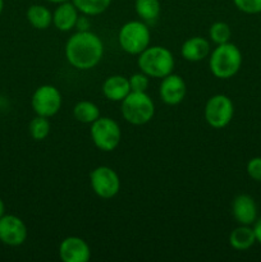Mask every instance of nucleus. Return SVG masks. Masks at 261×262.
<instances>
[{
	"label": "nucleus",
	"instance_id": "27",
	"mask_svg": "<svg viewBox=\"0 0 261 262\" xmlns=\"http://www.w3.org/2000/svg\"><path fill=\"white\" fill-rule=\"evenodd\" d=\"M76 27L78 28V31H90V20H89V15H79L78 20H77Z\"/></svg>",
	"mask_w": 261,
	"mask_h": 262
},
{
	"label": "nucleus",
	"instance_id": "20",
	"mask_svg": "<svg viewBox=\"0 0 261 262\" xmlns=\"http://www.w3.org/2000/svg\"><path fill=\"white\" fill-rule=\"evenodd\" d=\"M135 10L141 20L154 22L160 15V0H135Z\"/></svg>",
	"mask_w": 261,
	"mask_h": 262
},
{
	"label": "nucleus",
	"instance_id": "30",
	"mask_svg": "<svg viewBox=\"0 0 261 262\" xmlns=\"http://www.w3.org/2000/svg\"><path fill=\"white\" fill-rule=\"evenodd\" d=\"M48 2L53 3V4H60V3H66V2H71V0H48Z\"/></svg>",
	"mask_w": 261,
	"mask_h": 262
},
{
	"label": "nucleus",
	"instance_id": "28",
	"mask_svg": "<svg viewBox=\"0 0 261 262\" xmlns=\"http://www.w3.org/2000/svg\"><path fill=\"white\" fill-rule=\"evenodd\" d=\"M253 230H255V235H256V242L258 245H261V216L257 217V220L253 224Z\"/></svg>",
	"mask_w": 261,
	"mask_h": 262
},
{
	"label": "nucleus",
	"instance_id": "29",
	"mask_svg": "<svg viewBox=\"0 0 261 262\" xmlns=\"http://www.w3.org/2000/svg\"><path fill=\"white\" fill-rule=\"evenodd\" d=\"M4 215H5V205H4V201L0 199V217H3Z\"/></svg>",
	"mask_w": 261,
	"mask_h": 262
},
{
	"label": "nucleus",
	"instance_id": "2",
	"mask_svg": "<svg viewBox=\"0 0 261 262\" xmlns=\"http://www.w3.org/2000/svg\"><path fill=\"white\" fill-rule=\"evenodd\" d=\"M209 67L216 78L228 79L240 72L242 67V53L234 43H222L210 53Z\"/></svg>",
	"mask_w": 261,
	"mask_h": 262
},
{
	"label": "nucleus",
	"instance_id": "8",
	"mask_svg": "<svg viewBox=\"0 0 261 262\" xmlns=\"http://www.w3.org/2000/svg\"><path fill=\"white\" fill-rule=\"evenodd\" d=\"M90 184L97 197L104 200L113 199L120 191V178L110 166L100 165L90 174Z\"/></svg>",
	"mask_w": 261,
	"mask_h": 262
},
{
	"label": "nucleus",
	"instance_id": "17",
	"mask_svg": "<svg viewBox=\"0 0 261 262\" xmlns=\"http://www.w3.org/2000/svg\"><path fill=\"white\" fill-rule=\"evenodd\" d=\"M256 243L255 230L251 225H241L234 228L229 234L230 247L237 251H246Z\"/></svg>",
	"mask_w": 261,
	"mask_h": 262
},
{
	"label": "nucleus",
	"instance_id": "9",
	"mask_svg": "<svg viewBox=\"0 0 261 262\" xmlns=\"http://www.w3.org/2000/svg\"><path fill=\"white\" fill-rule=\"evenodd\" d=\"M61 101V95L55 86L42 84L33 92L31 105L36 115L50 118L60 110Z\"/></svg>",
	"mask_w": 261,
	"mask_h": 262
},
{
	"label": "nucleus",
	"instance_id": "1",
	"mask_svg": "<svg viewBox=\"0 0 261 262\" xmlns=\"http://www.w3.org/2000/svg\"><path fill=\"white\" fill-rule=\"evenodd\" d=\"M64 53L73 68L89 71L101 61L104 43L101 38L91 31H77L67 41Z\"/></svg>",
	"mask_w": 261,
	"mask_h": 262
},
{
	"label": "nucleus",
	"instance_id": "31",
	"mask_svg": "<svg viewBox=\"0 0 261 262\" xmlns=\"http://www.w3.org/2000/svg\"><path fill=\"white\" fill-rule=\"evenodd\" d=\"M3 9H4V0H0V14L3 13Z\"/></svg>",
	"mask_w": 261,
	"mask_h": 262
},
{
	"label": "nucleus",
	"instance_id": "13",
	"mask_svg": "<svg viewBox=\"0 0 261 262\" xmlns=\"http://www.w3.org/2000/svg\"><path fill=\"white\" fill-rule=\"evenodd\" d=\"M232 214L241 225H253L257 220V205L250 194H238L232 202Z\"/></svg>",
	"mask_w": 261,
	"mask_h": 262
},
{
	"label": "nucleus",
	"instance_id": "12",
	"mask_svg": "<svg viewBox=\"0 0 261 262\" xmlns=\"http://www.w3.org/2000/svg\"><path fill=\"white\" fill-rule=\"evenodd\" d=\"M187 86L184 79L179 74L170 73L161 79L159 87L160 99L168 105H178L184 100Z\"/></svg>",
	"mask_w": 261,
	"mask_h": 262
},
{
	"label": "nucleus",
	"instance_id": "21",
	"mask_svg": "<svg viewBox=\"0 0 261 262\" xmlns=\"http://www.w3.org/2000/svg\"><path fill=\"white\" fill-rule=\"evenodd\" d=\"M81 14L94 17L104 13L112 5L113 0H72Z\"/></svg>",
	"mask_w": 261,
	"mask_h": 262
},
{
	"label": "nucleus",
	"instance_id": "15",
	"mask_svg": "<svg viewBox=\"0 0 261 262\" xmlns=\"http://www.w3.org/2000/svg\"><path fill=\"white\" fill-rule=\"evenodd\" d=\"M210 53H211L210 42L206 38L200 37V36H194L186 40L181 48V54L184 60L192 61V63L204 60L210 55Z\"/></svg>",
	"mask_w": 261,
	"mask_h": 262
},
{
	"label": "nucleus",
	"instance_id": "19",
	"mask_svg": "<svg viewBox=\"0 0 261 262\" xmlns=\"http://www.w3.org/2000/svg\"><path fill=\"white\" fill-rule=\"evenodd\" d=\"M74 119L78 120L83 124H92L96 119L100 118V109L96 104L92 101H78L73 107Z\"/></svg>",
	"mask_w": 261,
	"mask_h": 262
},
{
	"label": "nucleus",
	"instance_id": "24",
	"mask_svg": "<svg viewBox=\"0 0 261 262\" xmlns=\"http://www.w3.org/2000/svg\"><path fill=\"white\" fill-rule=\"evenodd\" d=\"M130 86V91L133 92H146L150 84V77L145 74L143 72H138V73L132 74L128 78Z\"/></svg>",
	"mask_w": 261,
	"mask_h": 262
},
{
	"label": "nucleus",
	"instance_id": "4",
	"mask_svg": "<svg viewBox=\"0 0 261 262\" xmlns=\"http://www.w3.org/2000/svg\"><path fill=\"white\" fill-rule=\"evenodd\" d=\"M120 113L125 122L133 125H143L155 114V104L146 92L130 91L120 101Z\"/></svg>",
	"mask_w": 261,
	"mask_h": 262
},
{
	"label": "nucleus",
	"instance_id": "26",
	"mask_svg": "<svg viewBox=\"0 0 261 262\" xmlns=\"http://www.w3.org/2000/svg\"><path fill=\"white\" fill-rule=\"evenodd\" d=\"M247 174L251 179L261 183V156L252 158L247 163Z\"/></svg>",
	"mask_w": 261,
	"mask_h": 262
},
{
	"label": "nucleus",
	"instance_id": "11",
	"mask_svg": "<svg viewBox=\"0 0 261 262\" xmlns=\"http://www.w3.org/2000/svg\"><path fill=\"white\" fill-rule=\"evenodd\" d=\"M59 257L63 262H87L91 258V248L84 239L72 235L60 242Z\"/></svg>",
	"mask_w": 261,
	"mask_h": 262
},
{
	"label": "nucleus",
	"instance_id": "5",
	"mask_svg": "<svg viewBox=\"0 0 261 262\" xmlns=\"http://www.w3.org/2000/svg\"><path fill=\"white\" fill-rule=\"evenodd\" d=\"M118 41L125 53L130 55H140L150 46V28L143 20H129L120 27Z\"/></svg>",
	"mask_w": 261,
	"mask_h": 262
},
{
	"label": "nucleus",
	"instance_id": "23",
	"mask_svg": "<svg viewBox=\"0 0 261 262\" xmlns=\"http://www.w3.org/2000/svg\"><path fill=\"white\" fill-rule=\"evenodd\" d=\"M209 37L216 45L229 42L232 37V30L229 25L225 22H215L210 26L209 28Z\"/></svg>",
	"mask_w": 261,
	"mask_h": 262
},
{
	"label": "nucleus",
	"instance_id": "14",
	"mask_svg": "<svg viewBox=\"0 0 261 262\" xmlns=\"http://www.w3.org/2000/svg\"><path fill=\"white\" fill-rule=\"evenodd\" d=\"M79 14L81 13L78 12L72 0L60 3L53 12V25L55 26L56 30L61 32H68L76 27Z\"/></svg>",
	"mask_w": 261,
	"mask_h": 262
},
{
	"label": "nucleus",
	"instance_id": "18",
	"mask_svg": "<svg viewBox=\"0 0 261 262\" xmlns=\"http://www.w3.org/2000/svg\"><path fill=\"white\" fill-rule=\"evenodd\" d=\"M27 20L36 30H46L53 23V13L48 7L41 4L31 5L26 13Z\"/></svg>",
	"mask_w": 261,
	"mask_h": 262
},
{
	"label": "nucleus",
	"instance_id": "10",
	"mask_svg": "<svg viewBox=\"0 0 261 262\" xmlns=\"http://www.w3.org/2000/svg\"><path fill=\"white\" fill-rule=\"evenodd\" d=\"M28 229L25 222L15 215L0 217V242L9 247H19L26 242Z\"/></svg>",
	"mask_w": 261,
	"mask_h": 262
},
{
	"label": "nucleus",
	"instance_id": "6",
	"mask_svg": "<svg viewBox=\"0 0 261 262\" xmlns=\"http://www.w3.org/2000/svg\"><path fill=\"white\" fill-rule=\"evenodd\" d=\"M90 135L94 145L105 152L115 150L119 146L122 138L119 124L107 117H100L95 120L91 124Z\"/></svg>",
	"mask_w": 261,
	"mask_h": 262
},
{
	"label": "nucleus",
	"instance_id": "3",
	"mask_svg": "<svg viewBox=\"0 0 261 262\" xmlns=\"http://www.w3.org/2000/svg\"><path fill=\"white\" fill-rule=\"evenodd\" d=\"M138 68L150 78H164L173 73L176 60L168 48L148 46L138 55Z\"/></svg>",
	"mask_w": 261,
	"mask_h": 262
},
{
	"label": "nucleus",
	"instance_id": "22",
	"mask_svg": "<svg viewBox=\"0 0 261 262\" xmlns=\"http://www.w3.org/2000/svg\"><path fill=\"white\" fill-rule=\"evenodd\" d=\"M28 132H30L31 137L35 141H42L50 133V122L49 118L41 117V115H36L28 124Z\"/></svg>",
	"mask_w": 261,
	"mask_h": 262
},
{
	"label": "nucleus",
	"instance_id": "7",
	"mask_svg": "<svg viewBox=\"0 0 261 262\" xmlns=\"http://www.w3.org/2000/svg\"><path fill=\"white\" fill-rule=\"evenodd\" d=\"M205 120L210 127L222 129L227 127L234 115V105L227 95L217 94L210 97L205 105Z\"/></svg>",
	"mask_w": 261,
	"mask_h": 262
},
{
	"label": "nucleus",
	"instance_id": "16",
	"mask_svg": "<svg viewBox=\"0 0 261 262\" xmlns=\"http://www.w3.org/2000/svg\"><path fill=\"white\" fill-rule=\"evenodd\" d=\"M129 92V81L127 77L120 76V74L107 77L102 83V94L110 101L120 102Z\"/></svg>",
	"mask_w": 261,
	"mask_h": 262
},
{
	"label": "nucleus",
	"instance_id": "25",
	"mask_svg": "<svg viewBox=\"0 0 261 262\" xmlns=\"http://www.w3.org/2000/svg\"><path fill=\"white\" fill-rule=\"evenodd\" d=\"M235 8L246 14L261 13V0H233Z\"/></svg>",
	"mask_w": 261,
	"mask_h": 262
}]
</instances>
